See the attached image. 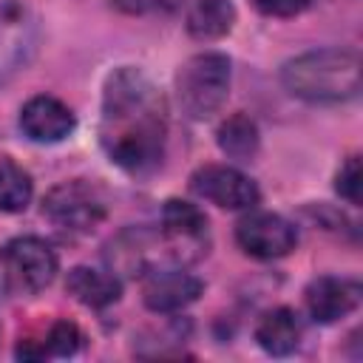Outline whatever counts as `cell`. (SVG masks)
<instances>
[{
	"label": "cell",
	"instance_id": "6da1fadb",
	"mask_svg": "<svg viewBox=\"0 0 363 363\" xmlns=\"http://www.w3.org/2000/svg\"><path fill=\"white\" fill-rule=\"evenodd\" d=\"M164 105L153 82L136 68H119L105 82L102 145L113 164L130 173L150 170L164 150Z\"/></svg>",
	"mask_w": 363,
	"mask_h": 363
},
{
	"label": "cell",
	"instance_id": "7a4b0ae2",
	"mask_svg": "<svg viewBox=\"0 0 363 363\" xmlns=\"http://www.w3.org/2000/svg\"><path fill=\"white\" fill-rule=\"evenodd\" d=\"M281 82L306 102H346L360 91V57L343 48H320L289 60Z\"/></svg>",
	"mask_w": 363,
	"mask_h": 363
},
{
	"label": "cell",
	"instance_id": "3957f363",
	"mask_svg": "<svg viewBox=\"0 0 363 363\" xmlns=\"http://www.w3.org/2000/svg\"><path fill=\"white\" fill-rule=\"evenodd\" d=\"M230 91V60L218 51L190 57L176 74L179 105L190 119L213 116Z\"/></svg>",
	"mask_w": 363,
	"mask_h": 363
},
{
	"label": "cell",
	"instance_id": "277c9868",
	"mask_svg": "<svg viewBox=\"0 0 363 363\" xmlns=\"http://www.w3.org/2000/svg\"><path fill=\"white\" fill-rule=\"evenodd\" d=\"M43 213L65 230H91L105 218V196L85 179H71L48 190Z\"/></svg>",
	"mask_w": 363,
	"mask_h": 363
},
{
	"label": "cell",
	"instance_id": "5b68a950",
	"mask_svg": "<svg viewBox=\"0 0 363 363\" xmlns=\"http://www.w3.org/2000/svg\"><path fill=\"white\" fill-rule=\"evenodd\" d=\"M0 261H3V269H6L9 281L23 292L45 289L54 281L57 267H60L57 252L51 250V244L37 238V235L11 238L0 250Z\"/></svg>",
	"mask_w": 363,
	"mask_h": 363
},
{
	"label": "cell",
	"instance_id": "8992f818",
	"mask_svg": "<svg viewBox=\"0 0 363 363\" xmlns=\"http://www.w3.org/2000/svg\"><path fill=\"white\" fill-rule=\"evenodd\" d=\"M162 235L173 258L196 261L207 252V216L190 201L170 199L162 207Z\"/></svg>",
	"mask_w": 363,
	"mask_h": 363
},
{
	"label": "cell",
	"instance_id": "52a82bcc",
	"mask_svg": "<svg viewBox=\"0 0 363 363\" xmlns=\"http://www.w3.org/2000/svg\"><path fill=\"white\" fill-rule=\"evenodd\" d=\"M196 196L224 207V210H250L258 204V187L250 176L227 164H204L190 176Z\"/></svg>",
	"mask_w": 363,
	"mask_h": 363
},
{
	"label": "cell",
	"instance_id": "ba28073f",
	"mask_svg": "<svg viewBox=\"0 0 363 363\" xmlns=\"http://www.w3.org/2000/svg\"><path fill=\"white\" fill-rule=\"evenodd\" d=\"M235 241L247 255L272 261L292 252L298 235L295 227L275 213H250L235 224Z\"/></svg>",
	"mask_w": 363,
	"mask_h": 363
},
{
	"label": "cell",
	"instance_id": "9c48e42d",
	"mask_svg": "<svg viewBox=\"0 0 363 363\" xmlns=\"http://www.w3.org/2000/svg\"><path fill=\"white\" fill-rule=\"evenodd\" d=\"M37 26L20 0H0V82H6L31 54Z\"/></svg>",
	"mask_w": 363,
	"mask_h": 363
},
{
	"label": "cell",
	"instance_id": "30bf717a",
	"mask_svg": "<svg viewBox=\"0 0 363 363\" xmlns=\"http://www.w3.org/2000/svg\"><path fill=\"white\" fill-rule=\"evenodd\" d=\"M204 284L184 269H147L142 298L150 312H176L201 295Z\"/></svg>",
	"mask_w": 363,
	"mask_h": 363
},
{
	"label": "cell",
	"instance_id": "8fae6325",
	"mask_svg": "<svg viewBox=\"0 0 363 363\" xmlns=\"http://www.w3.org/2000/svg\"><path fill=\"white\" fill-rule=\"evenodd\" d=\"M74 125L71 108L54 96H34L20 111V128L31 142H62Z\"/></svg>",
	"mask_w": 363,
	"mask_h": 363
},
{
	"label": "cell",
	"instance_id": "7c38bea8",
	"mask_svg": "<svg viewBox=\"0 0 363 363\" xmlns=\"http://www.w3.org/2000/svg\"><path fill=\"white\" fill-rule=\"evenodd\" d=\"M360 303V284L349 278H315L306 286V309L318 323H335Z\"/></svg>",
	"mask_w": 363,
	"mask_h": 363
},
{
	"label": "cell",
	"instance_id": "4fadbf2b",
	"mask_svg": "<svg viewBox=\"0 0 363 363\" xmlns=\"http://www.w3.org/2000/svg\"><path fill=\"white\" fill-rule=\"evenodd\" d=\"M255 340L267 354H289L298 349L301 340V320L289 306H278L264 312L255 326Z\"/></svg>",
	"mask_w": 363,
	"mask_h": 363
},
{
	"label": "cell",
	"instance_id": "5bb4252c",
	"mask_svg": "<svg viewBox=\"0 0 363 363\" xmlns=\"http://www.w3.org/2000/svg\"><path fill=\"white\" fill-rule=\"evenodd\" d=\"M65 289L85 306L91 309H102V306H111L122 286L119 281L111 275V272H102V269H91V267H74L65 278Z\"/></svg>",
	"mask_w": 363,
	"mask_h": 363
},
{
	"label": "cell",
	"instance_id": "9a60e30c",
	"mask_svg": "<svg viewBox=\"0 0 363 363\" xmlns=\"http://www.w3.org/2000/svg\"><path fill=\"white\" fill-rule=\"evenodd\" d=\"M235 23V6L230 0H196L187 9V31L196 40H218Z\"/></svg>",
	"mask_w": 363,
	"mask_h": 363
},
{
	"label": "cell",
	"instance_id": "2e32d148",
	"mask_svg": "<svg viewBox=\"0 0 363 363\" xmlns=\"http://www.w3.org/2000/svg\"><path fill=\"white\" fill-rule=\"evenodd\" d=\"M218 147L230 156V159H252L258 153V128L250 116L244 113H233L230 119H224L218 125Z\"/></svg>",
	"mask_w": 363,
	"mask_h": 363
},
{
	"label": "cell",
	"instance_id": "e0dca14e",
	"mask_svg": "<svg viewBox=\"0 0 363 363\" xmlns=\"http://www.w3.org/2000/svg\"><path fill=\"white\" fill-rule=\"evenodd\" d=\"M31 176L11 159L0 156V213H20L31 201Z\"/></svg>",
	"mask_w": 363,
	"mask_h": 363
},
{
	"label": "cell",
	"instance_id": "ac0fdd59",
	"mask_svg": "<svg viewBox=\"0 0 363 363\" xmlns=\"http://www.w3.org/2000/svg\"><path fill=\"white\" fill-rule=\"evenodd\" d=\"M82 343V332L71 323V320H57L51 329H48V337H45V352L48 354H57V357H68L79 349Z\"/></svg>",
	"mask_w": 363,
	"mask_h": 363
},
{
	"label": "cell",
	"instance_id": "d6986e66",
	"mask_svg": "<svg viewBox=\"0 0 363 363\" xmlns=\"http://www.w3.org/2000/svg\"><path fill=\"white\" fill-rule=\"evenodd\" d=\"M335 187H337V193H340L346 201L360 204V159H357V156H349V159L343 162V167L337 170Z\"/></svg>",
	"mask_w": 363,
	"mask_h": 363
},
{
	"label": "cell",
	"instance_id": "ffe728a7",
	"mask_svg": "<svg viewBox=\"0 0 363 363\" xmlns=\"http://www.w3.org/2000/svg\"><path fill=\"white\" fill-rule=\"evenodd\" d=\"M252 6L267 17H295L312 6V0H252Z\"/></svg>",
	"mask_w": 363,
	"mask_h": 363
},
{
	"label": "cell",
	"instance_id": "44dd1931",
	"mask_svg": "<svg viewBox=\"0 0 363 363\" xmlns=\"http://www.w3.org/2000/svg\"><path fill=\"white\" fill-rule=\"evenodd\" d=\"M113 3L125 11H150V9L162 6V0H113Z\"/></svg>",
	"mask_w": 363,
	"mask_h": 363
}]
</instances>
